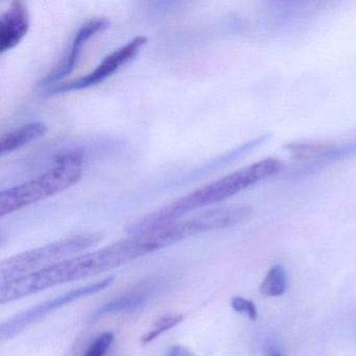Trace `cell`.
Instances as JSON below:
<instances>
[{"label":"cell","instance_id":"obj_1","mask_svg":"<svg viewBox=\"0 0 356 356\" xmlns=\"http://www.w3.org/2000/svg\"><path fill=\"white\" fill-rule=\"evenodd\" d=\"M151 253H154L153 248L145 234L129 235L128 238L38 272L0 281V304L5 305L57 285L97 276Z\"/></svg>","mask_w":356,"mask_h":356},{"label":"cell","instance_id":"obj_9","mask_svg":"<svg viewBox=\"0 0 356 356\" xmlns=\"http://www.w3.org/2000/svg\"><path fill=\"white\" fill-rule=\"evenodd\" d=\"M157 286L153 283H147L136 287L133 291H128L126 295L115 298L107 303L99 306L90 316V320L95 321L110 314H122V312H131L138 309L145 305L149 298L155 293Z\"/></svg>","mask_w":356,"mask_h":356},{"label":"cell","instance_id":"obj_8","mask_svg":"<svg viewBox=\"0 0 356 356\" xmlns=\"http://www.w3.org/2000/svg\"><path fill=\"white\" fill-rule=\"evenodd\" d=\"M31 17L24 1H13L0 17V53L15 49L30 30Z\"/></svg>","mask_w":356,"mask_h":356},{"label":"cell","instance_id":"obj_10","mask_svg":"<svg viewBox=\"0 0 356 356\" xmlns=\"http://www.w3.org/2000/svg\"><path fill=\"white\" fill-rule=\"evenodd\" d=\"M44 122H35L10 131L1 136V155L13 153L22 147L38 140L47 133Z\"/></svg>","mask_w":356,"mask_h":356},{"label":"cell","instance_id":"obj_5","mask_svg":"<svg viewBox=\"0 0 356 356\" xmlns=\"http://www.w3.org/2000/svg\"><path fill=\"white\" fill-rule=\"evenodd\" d=\"M114 282V277L109 276L97 282L90 283L84 286L78 287L72 291H66L58 297L42 302L30 309L24 310L16 316H12L9 320L5 321L0 325V337L3 341H9L14 339L18 334L26 330L31 325L35 324L38 321L42 320L51 312L59 308L64 307L72 302L78 301L83 298L99 293L104 289H108Z\"/></svg>","mask_w":356,"mask_h":356},{"label":"cell","instance_id":"obj_16","mask_svg":"<svg viewBox=\"0 0 356 356\" xmlns=\"http://www.w3.org/2000/svg\"><path fill=\"white\" fill-rule=\"evenodd\" d=\"M266 356H284L281 352H279L278 350L275 349V348L270 347L266 349Z\"/></svg>","mask_w":356,"mask_h":356},{"label":"cell","instance_id":"obj_11","mask_svg":"<svg viewBox=\"0 0 356 356\" xmlns=\"http://www.w3.org/2000/svg\"><path fill=\"white\" fill-rule=\"evenodd\" d=\"M286 270L282 266H274L270 268L266 278L259 287L260 295L264 297H280L287 291Z\"/></svg>","mask_w":356,"mask_h":356},{"label":"cell","instance_id":"obj_13","mask_svg":"<svg viewBox=\"0 0 356 356\" xmlns=\"http://www.w3.org/2000/svg\"><path fill=\"white\" fill-rule=\"evenodd\" d=\"M115 335L112 331H105L97 335L92 343L87 348L83 356H105V354L109 351L110 347L113 343Z\"/></svg>","mask_w":356,"mask_h":356},{"label":"cell","instance_id":"obj_2","mask_svg":"<svg viewBox=\"0 0 356 356\" xmlns=\"http://www.w3.org/2000/svg\"><path fill=\"white\" fill-rule=\"evenodd\" d=\"M282 168V162L277 158H266L250 164L139 218L128 227L127 232L129 235L140 234L180 220L189 212L216 205L257 184L260 181L274 176Z\"/></svg>","mask_w":356,"mask_h":356},{"label":"cell","instance_id":"obj_15","mask_svg":"<svg viewBox=\"0 0 356 356\" xmlns=\"http://www.w3.org/2000/svg\"><path fill=\"white\" fill-rule=\"evenodd\" d=\"M165 356H197L191 349L181 345L172 346L166 352Z\"/></svg>","mask_w":356,"mask_h":356},{"label":"cell","instance_id":"obj_4","mask_svg":"<svg viewBox=\"0 0 356 356\" xmlns=\"http://www.w3.org/2000/svg\"><path fill=\"white\" fill-rule=\"evenodd\" d=\"M102 239V233L86 231L16 254L0 264V281L12 280L55 266L64 260L80 255L83 252L85 253L87 250L97 245Z\"/></svg>","mask_w":356,"mask_h":356},{"label":"cell","instance_id":"obj_6","mask_svg":"<svg viewBox=\"0 0 356 356\" xmlns=\"http://www.w3.org/2000/svg\"><path fill=\"white\" fill-rule=\"evenodd\" d=\"M147 43V37H135L132 40L108 55L92 72L80 78L62 81L45 87V92L49 95H59V93L70 92V91L82 90V89L90 88L102 84L135 59Z\"/></svg>","mask_w":356,"mask_h":356},{"label":"cell","instance_id":"obj_12","mask_svg":"<svg viewBox=\"0 0 356 356\" xmlns=\"http://www.w3.org/2000/svg\"><path fill=\"white\" fill-rule=\"evenodd\" d=\"M183 318H184V316L181 314H164L161 318H158V320L154 323L152 328L147 330V332L141 337V343L147 345V343H152V341L157 339L160 335L163 334L166 331L170 330V329L176 327L177 325L180 324Z\"/></svg>","mask_w":356,"mask_h":356},{"label":"cell","instance_id":"obj_7","mask_svg":"<svg viewBox=\"0 0 356 356\" xmlns=\"http://www.w3.org/2000/svg\"><path fill=\"white\" fill-rule=\"evenodd\" d=\"M109 24V20L104 17L91 18L88 22H85L74 35L68 54L62 58L61 62L54 68L53 72L45 76L41 86L45 88V87L51 86L56 83L62 82L64 78L70 76L76 68L81 55H82L83 49L87 42L97 33L105 31Z\"/></svg>","mask_w":356,"mask_h":356},{"label":"cell","instance_id":"obj_14","mask_svg":"<svg viewBox=\"0 0 356 356\" xmlns=\"http://www.w3.org/2000/svg\"><path fill=\"white\" fill-rule=\"evenodd\" d=\"M231 307L238 314H245L251 321L257 320L258 312L255 304L243 297H234L231 300Z\"/></svg>","mask_w":356,"mask_h":356},{"label":"cell","instance_id":"obj_3","mask_svg":"<svg viewBox=\"0 0 356 356\" xmlns=\"http://www.w3.org/2000/svg\"><path fill=\"white\" fill-rule=\"evenodd\" d=\"M82 175V154L70 152L59 156L53 166L40 176L1 191L0 216L3 218L70 188L81 180Z\"/></svg>","mask_w":356,"mask_h":356}]
</instances>
